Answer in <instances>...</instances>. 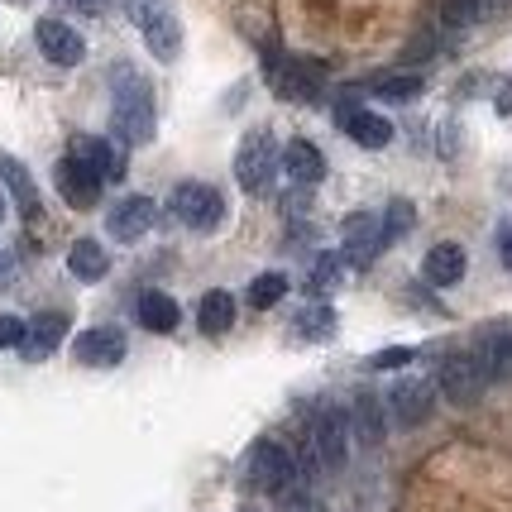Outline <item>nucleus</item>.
<instances>
[{"mask_svg": "<svg viewBox=\"0 0 512 512\" xmlns=\"http://www.w3.org/2000/svg\"><path fill=\"white\" fill-rule=\"evenodd\" d=\"M111 125L125 144H149L154 139V91L134 67L111 72Z\"/></svg>", "mask_w": 512, "mask_h": 512, "instance_id": "nucleus-1", "label": "nucleus"}, {"mask_svg": "<svg viewBox=\"0 0 512 512\" xmlns=\"http://www.w3.org/2000/svg\"><path fill=\"white\" fill-rule=\"evenodd\" d=\"M130 20L139 24V34L158 63H173L182 53V24L168 0H130Z\"/></svg>", "mask_w": 512, "mask_h": 512, "instance_id": "nucleus-2", "label": "nucleus"}, {"mask_svg": "<svg viewBox=\"0 0 512 512\" xmlns=\"http://www.w3.org/2000/svg\"><path fill=\"white\" fill-rule=\"evenodd\" d=\"M245 474H249V484H254V489L273 493V498H283V493L297 489V460H292V450L278 446V441H268V436L249 446Z\"/></svg>", "mask_w": 512, "mask_h": 512, "instance_id": "nucleus-3", "label": "nucleus"}, {"mask_svg": "<svg viewBox=\"0 0 512 512\" xmlns=\"http://www.w3.org/2000/svg\"><path fill=\"white\" fill-rule=\"evenodd\" d=\"M273 173H278V144L268 130H249L235 149V182L245 187L249 197H268L273 187Z\"/></svg>", "mask_w": 512, "mask_h": 512, "instance_id": "nucleus-4", "label": "nucleus"}, {"mask_svg": "<svg viewBox=\"0 0 512 512\" xmlns=\"http://www.w3.org/2000/svg\"><path fill=\"white\" fill-rule=\"evenodd\" d=\"M307 446H312V465H321L326 474H340L345 460H350V412H340V407H321V412H316V422H312Z\"/></svg>", "mask_w": 512, "mask_h": 512, "instance_id": "nucleus-5", "label": "nucleus"}, {"mask_svg": "<svg viewBox=\"0 0 512 512\" xmlns=\"http://www.w3.org/2000/svg\"><path fill=\"white\" fill-rule=\"evenodd\" d=\"M168 211L187 230H216L225 221V197L211 182H182L178 192H173V201H168Z\"/></svg>", "mask_w": 512, "mask_h": 512, "instance_id": "nucleus-6", "label": "nucleus"}, {"mask_svg": "<svg viewBox=\"0 0 512 512\" xmlns=\"http://www.w3.org/2000/svg\"><path fill=\"white\" fill-rule=\"evenodd\" d=\"M436 383H441V393H446L455 407H474V402L484 398V388H489V374L479 369L474 350H455V355L441 359V374H436Z\"/></svg>", "mask_w": 512, "mask_h": 512, "instance_id": "nucleus-7", "label": "nucleus"}, {"mask_svg": "<svg viewBox=\"0 0 512 512\" xmlns=\"http://www.w3.org/2000/svg\"><path fill=\"white\" fill-rule=\"evenodd\" d=\"M340 245H345V264L369 268L374 259H379V249L388 245L383 221L374 216V211H355V216H345V225H340Z\"/></svg>", "mask_w": 512, "mask_h": 512, "instance_id": "nucleus-8", "label": "nucleus"}, {"mask_svg": "<svg viewBox=\"0 0 512 512\" xmlns=\"http://www.w3.org/2000/svg\"><path fill=\"white\" fill-rule=\"evenodd\" d=\"M431 407H436V388L426 379H398L393 383V393H388V422L402 426V431H412V426H422L431 417Z\"/></svg>", "mask_w": 512, "mask_h": 512, "instance_id": "nucleus-9", "label": "nucleus"}, {"mask_svg": "<svg viewBox=\"0 0 512 512\" xmlns=\"http://www.w3.org/2000/svg\"><path fill=\"white\" fill-rule=\"evenodd\" d=\"M34 44L53 67H77L87 58V39L72 29L67 20H39L34 24Z\"/></svg>", "mask_w": 512, "mask_h": 512, "instance_id": "nucleus-10", "label": "nucleus"}, {"mask_svg": "<svg viewBox=\"0 0 512 512\" xmlns=\"http://www.w3.org/2000/svg\"><path fill=\"white\" fill-rule=\"evenodd\" d=\"M158 221V206L149 197H125L111 206V216H106V230H111L120 245H139Z\"/></svg>", "mask_w": 512, "mask_h": 512, "instance_id": "nucleus-11", "label": "nucleus"}, {"mask_svg": "<svg viewBox=\"0 0 512 512\" xmlns=\"http://www.w3.org/2000/svg\"><path fill=\"white\" fill-rule=\"evenodd\" d=\"M53 182H58V192H63V201L72 206V211H91V206L101 201V187H106V182L96 178L87 163H77L72 154L53 168Z\"/></svg>", "mask_w": 512, "mask_h": 512, "instance_id": "nucleus-12", "label": "nucleus"}, {"mask_svg": "<svg viewBox=\"0 0 512 512\" xmlns=\"http://www.w3.org/2000/svg\"><path fill=\"white\" fill-rule=\"evenodd\" d=\"M72 355H77V364H87V369H115V364L125 359V331H115V326H91V331L77 335Z\"/></svg>", "mask_w": 512, "mask_h": 512, "instance_id": "nucleus-13", "label": "nucleus"}, {"mask_svg": "<svg viewBox=\"0 0 512 512\" xmlns=\"http://www.w3.org/2000/svg\"><path fill=\"white\" fill-rule=\"evenodd\" d=\"M335 125L350 134L355 144H364V149L393 144V120L379 111H364V106H340V111H335Z\"/></svg>", "mask_w": 512, "mask_h": 512, "instance_id": "nucleus-14", "label": "nucleus"}, {"mask_svg": "<svg viewBox=\"0 0 512 512\" xmlns=\"http://www.w3.org/2000/svg\"><path fill=\"white\" fill-rule=\"evenodd\" d=\"M72 158H77V163H87L101 182L125 178V154L115 149L111 139H101V134H77V139H72Z\"/></svg>", "mask_w": 512, "mask_h": 512, "instance_id": "nucleus-15", "label": "nucleus"}, {"mask_svg": "<svg viewBox=\"0 0 512 512\" xmlns=\"http://www.w3.org/2000/svg\"><path fill=\"white\" fill-rule=\"evenodd\" d=\"M474 359H479V369L493 379H503L512 369V321H493V326H484L479 331V340H474Z\"/></svg>", "mask_w": 512, "mask_h": 512, "instance_id": "nucleus-16", "label": "nucleus"}, {"mask_svg": "<svg viewBox=\"0 0 512 512\" xmlns=\"http://www.w3.org/2000/svg\"><path fill=\"white\" fill-rule=\"evenodd\" d=\"M350 436H355L364 450H379L383 436H388V407H383L374 393H359L355 407H350Z\"/></svg>", "mask_w": 512, "mask_h": 512, "instance_id": "nucleus-17", "label": "nucleus"}, {"mask_svg": "<svg viewBox=\"0 0 512 512\" xmlns=\"http://www.w3.org/2000/svg\"><path fill=\"white\" fill-rule=\"evenodd\" d=\"M63 335H67V312L34 316V321H29V331H24L20 355L29 359V364H39V359H48L53 350H58V345H63Z\"/></svg>", "mask_w": 512, "mask_h": 512, "instance_id": "nucleus-18", "label": "nucleus"}, {"mask_svg": "<svg viewBox=\"0 0 512 512\" xmlns=\"http://www.w3.org/2000/svg\"><path fill=\"white\" fill-rule=\"evenodd\" d=\"M278 163H283V173L297 187H316V182L326 178V158H321V149H316L312 139H288V149L278 154Z\"/></svg>", "mask_w": 512, "mask_h": 512, "instance_id": "nucleus-19", "label": "nucleus"}, {"mask_svg": "<svg viewBox=\"0 0 512 512\" xmlns=\"http://www.w3.org/2000/svg\"><path fill=\"white\" fill-rule=\"evenodd\" d=\"M422 278L431 288H455L465 278V249L460 245H431L422 259Z\"/></svg>", "mask_w": 512, "mask_h": 512, "instance_id": "nucleus-20", "label": "nucleus"}, {"mask_svg": "<svg viewBox=\"0 0 512 512\" xmlns=\"http://www.w3.org/2000/svg\"><path fill=\"white\" fill-rule=\"evenodd\" d=\"M134 316H139V326L144 331H154V335H168V331H178V302L168 297V292H139V302H134Z\"/></svg>", "mask_w": 512, "mask_h": 512, "instance_id": "nucleus-21", "label": "nucleus"}, {"mask_svg": "<svg viewBox=\"0 0 512 512\" xmlns=\"http://www.w3.org/2000/svg\"><path fill=\"white\" fill-rule=\"evenodd\" d=\"M0 182H5V192L15 197V206H20L24 216H39V187H34V178H29V168H24L20 158L0 154Z\"/></svg>", "mask_w": 512, "mask_h": 512, "instance_id": "nucleus-22", "label": "nucleus"}, {"mask_svg": "<svg viewBox=\"0 0 512 512\" xmlns=\"http://www.w3.org/2000/svg\"><path fill=\"white\" fill-rule=\"evenodd\" d=\"M67 268H72L77 283H101L111 273V254L96 245V240H77V245L67 249Z\"/></svg>", "mask_w": 512, "mask_h": 512, "instance_id": "nucleus-23", "label": "nucleus"}, {"mask_svg": "<svg viewBox=\"0 0 512 512\" xmlns=\"http://www.w3.org/2000/svg\"><path fill=\"white\" fill-rule=\"evenodd\" d=\"M230 326H235V297L221 292V288L206 292V297L197 302V331L201 335H225Z\"/></svg>", "mask_w": 512, "mask_h": 512, "instance_id": "nucleus-24", "label": "nucleus"}, {"mask_svg": "<svg viewBox=\"0 0 512 512\" xmlns=\"http://www.w3.org/2000/svg\"><path fill=\"white\" fill-rule=\"evenodd\" d=\"M273 87L283 91V96H307L316 87V67L297 63V58H278L273 63Z\"/></svg>", "mask_w": 512, "mask_h": 512, "instance_id": "nucleus-25", "label": "nucleus"}, {"mask_svg": "<svg viewBox=\"0 0 512 512\" xmlns=\"http://www.w3.org/2000/svg\"><path fill=\"white\" fill-rule=\"evenodd\" d=\"M283 297H288V278H283V273H259V278L249 283V307H254V312L278 307Z\"/></svg>", "mask_w": 512, "mask_h": 512, "instance_id": "nucleus-26", "label": "nucleus"}, {"mask_svg": "<svg viewBox=\"0 0 512 512\" xmlns=\"http://www.w3.org/2000/svg\"><path fill=\"white\" fill-rule=\"evenodd\" d=\"M422 91V77H383V82H374V96H383V101H412Z\"/></svg>", "mask_w": 512, "mask_h": 512, "instance_id": "nucleus-27", "label": "nucleus"}, {"mask_svg": "<svg viewBox=\"0 0 512 512\" xmlns=\"http://www.w3.org/2000/svg\"><path fill=\"white\" fill-rule=\"evenodd\" d=\"M407 230H412V201L398 197L388 206V216H383V235H388V240H402Z\"/></svg>", "mask_w": 512, "mask_h": 512, "instance_id": "nucleus-28", "label": "nucleus"}, {"mask_svg": "<svg viewBox=\"0 0 512 512\" xmlns=\"http://www.w3.org/2000/svg\"><path fill=\"white\" fill-rule=\"evenodd\" d=\"M335 268H340V259H335V254H321V259L312 264V273H307V292H326V288H331L335 278H340Z\"/></svg>", "mask_w": 512, "mask_h": 512, "instance_id": "nucleus-29", "label": "nucleus"}, {"mask_svg": "<svg viewBox=\"0 0 512 512\" xmlns=\"http://www.w3.org/2000/svg\"><path fill=\"white\" fill-rule=\"evenodd\" d=\"M331 326H335V316L326 307H307V312L297 316V331L302 335H331Z\"/></svg>", "mask_w": 512, "mask_h": 512, "instance_id": "nucleus-30", "label": "nucleus"}, {"mask_svg": "<svg viewBox=\"0 0 512 512\" xmlns=\"http://www.w3.org/2000/svg\"><path fill=\"white\" fill-rule=\"evenodd\" d=\"M24 331H29V321H20V316H0V350H20Z\"/></svg>", "mask_w": 512, "mask_h": 512, "instance_id": "nucleus-31", "label": "nucleus"}, {"mask_svg": "<svg viewBox=\"0 0 512 512\" xmlns=\"http://www.w3.org/2000/svg\"><path fill=\"white\" fill-rule=\"evenodd\" d=\"M278 503H283V512H326V503H321V498H312V493H302V489L283 493Z\"/></svg>", "mask_w": 512, "mask_h": 512, "instance_id": "nucleus-32", "label": "nucleus"}, {"mask_svg": "<svg viewBox=\"0 0 512 512\" xmlns=\"http://www.w3.org/2000/svg\"><path fill=\"white\" fill-rule=\"evenodd\" d=\"M402 364H412V350L398 345V350H379V355L369 359V369H402Z\"/></svg>", "mask_w": 512, "mask_h": 512, "instance_id": "nucleus-33", "label": "nucleus"}, {"mask_svg": "<svg viewBox=\"0 0 512 512\" xmlns=\"http://www.w3.org/2000/svg\"><path fill=\"white\" fill-rule=\"evenodd\" d=\"M498 259H503V268H512V225L498 230Z\"/></svg>", "mask_w": 512, "mask_h": 512, "instance_id": "nucleus-34", "label": "nucleus"}, {"mask_svg": "<svg viewBox=\"0 0 512 512\" xmlns=\"http://www.w3.org/2000/svg\"><path fill=\"white\" fill-rule=\"evenodd\" d=\"M0 221H5V197H0Z\"/></svg>", "mask_w": 512, "mask_h": 512, "instance_id": "nucleus-35", "label": "nucleus"}, {"mask_svg": "<svg viewBox=\"0 0 512 512\" xmlns=\"http://www.w3.org/2000/svg\"><path fill=\"white\" fill-rule=\"evenodd\" d=\"M240 512H254V508H240Z\"/></svg>", "mask_w": 512, "mask_h": 512, "instance_id": "nucleus-36", "label": "nucleus"}]
</instances>
